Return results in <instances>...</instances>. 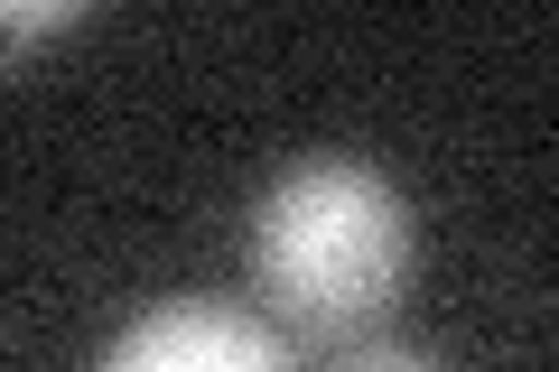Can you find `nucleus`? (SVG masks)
<instances>
[{
    "instance_id": "obj_1",
    "label": "nucleus",
    "mask_w": 559,
    "mask_h": 372,
    "mask_svg": "<svg viewBox=\"0 0 559 372\" xmlns=\"http://www.w3.org/2000/svg\"><path fill=\"white\" fill-rule=\"evenodd\" d=\"M419 271V224L382 168L299 158L252 205V289L308 345H355L401 308Z\"/></svg>"
},
{
    "instance_id": "obj_4",
    "label": "nucleus",
    "mask_w": 559,
    "mask_h": 372,
    "mask_svg": "<svg viewBox=\"0 0 559 372\" xmlns=\"http://www.w3.org/2000/svg\"><path fill=\"white\" fill-rule=\"evenodd\" d=\"M75 20H84L75 0H38V10H28V0H20V10H10V47H28V38H47V28H75Z\"/></svg>"
},
{
    "instance_id": "obj_3",
    "label": "nucleus",
    "mask_w": 559,
    "mask_h": 372,
    "mask_svg": "<svg viewBox=\"0 0 559 372\" xmlns=\"http://www.w3.org/2000/svg\"><path fill=\"white\" fill-rule=\"evenodd\" d=\"M336 372H448V363H429V353H411V345H355Z\"/></svg>"
},
{
    "instance_id": "obj_2",
    "label": "nucleus",
    "mask_w": 559,
    "mask_h": 372,
    "mask_svg": "<svg viewBox=\"0 0 559 372\" xmlns=\"http://www.w3.org/2000/svg\"><path fill=\"white\" fill-rule=\"evenodd\" d=\"M94 372H299V363H289V335L261 326L252 308L168 298V308H150L140 326H121Z\"/></svg>"
}]
</instances>
